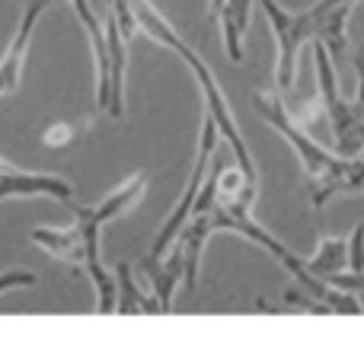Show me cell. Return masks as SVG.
I'll use <instances>...</instances> for the list:
<instances>
[{
	"instance_id": "obj_2",
	"label": "cell",
	"mask_w": 364,
	"mask_h": 338,
	"mask_svg": "<svg viewBox=\"0 0 364 338\" xmlns=\"http://www.w3.org/2000/svg\"><path fill=\"white\" fill-rule=\"evenodd\" d=\"M132 6H134V16H138L141 32H144L151 42H157L160 48H170L173 55H179L182 61L188 64L192 77L198 80L201 99H205V112L214 115V121H218V128H220V138H224L227 144L233 147V160H237V166L243 169V173L259 185V173H256V163H252V153H250V147H246L243 134H240L237 119H233L230 99H227V93L220 89V83H218V77L211 74V67L201 61L198 51H195L192 45H188L176 29H173L170 19H166L164 13H160L157 6L151 4V0H132Z\"/></svg>"
},
{
	"instance_id": "obj_9",
	"label": "cell",
	"mask_w": 364,
	"mask_h": 338,
	"mask_svg": "<svg viewBox=\"0 0 364 338\" xmlns=\"http://www.w3.org/2000/svg\"><path fill=\"white\" fill-rule=\"evenodd\" d=\"M106 42H109V109L106 115L122 119L125 115V70H128V38L119 32V23L106 16Z\"/></svg>"
},
{
	"instance_id": "obj_4",
	"label": "cell",
	"mask_w": 364,
	"mask_h": 338,
	"mask_svg": "<svg viewBox=\"0 0 364 338\" xmlns=\"http://www.w3.org/2000/svg\"><path fill=\"white\" fill-rule=\"evenodd\" d=\"M265 19L272 26V36L278 42V61H275V89L288 93L294 87V74H297V58H301L304 45H314L320 36V19L323 10L320 4H314L310 10H284L278 0H259Z\"/></svg>"
},
{
	"instance_id": "obj_21",
	"label": "cell",
	"mask_w": 364,
	"mask_h": 338,
	"mask_svg": "<svg viewBox=\"0 0 364 338\" xmlns=\"http://www.w3.org/2000/svg\"><path fill=\"white\" fill-rule=\"evenodd\" d=\"M355 74H358V89H355V99L364 102V42L355 48Z\"/></svg>"
},
{
	"instance_id": "obj_6",
	"label": "cell",
	"mask_w": 364,
	"mask_h": 338,
	"mask_svg": "<svg viewBox=\"0 0 364 338\" xmlns=\"http://www.w3.org/2000/svg\"><path fill=\"white\" fill-rule=\"evenodd\" d=\"M55 0H26V10H23V19H19L16 32H13L10 45H6L4 58H0V96H13L23 83V67H26V51H29V42H32V32H36L38 19L42 13Z\"/></svg>"
},
{
	"instance_id": "obj_22",
	"label": "cell",
	"mask_w": 364,
	"mask_h": 338,
	"mask_svg": "<svg viewBox=\"0 0 364 338\" xmlns=\"http://www.w3.org/2000/svg\"><path fill=\"white\" fill-rule=\"evenodd\" d=\"M208 10H211V13H208V16H211V19H218V13L224 10V0H208Z\"/></svg>"
},
{
	"instance_id": "obj_10",
	"label": "cell",
	"mask_w": 364,
	"mask_h": 338,
	"mask_svg": "<svg viewBox=\"0 0 364 338\" xmlns=\"http://www.w3.org/2000/svg\"><path fill=\"white\" fill-rule=\"evenodd\" d=\"M147 182H151V175H147V173H134V175H128V179L122 182L119 188H112V192H109L106 198L100 201V205L80 207V211L87 214L93 224H100V227L109 224V220H119V217H125V214L132 211V207L138 205L141 198H144Z\"/></svg>"
},
{
	"instance_id": "obj_11",
	"label": "cell",
	"mask_w": 364,
	"mask_h": 338,
	"mask_svg": "<svg viewBox=\"0 0 364 338\" xmlns=\"http://www.w3.org/2000/svg\"><path fill=\"white\" fill-rule=\"evenodd\" d=\"M208 236H214L211 230V211L208 214H192L188 224L182 227V233L176 236V246L182 249V265H186V290H195L198 284V268H201V252H205V243Z\"/></svg>"
},
{
	"instance_id": "obj_20",
	"label": "cell",
	"mask_w": 364,
	"mask_h": 338,
	"mask_svg": "<svg viewBox=\"0 0 364 338\" xmlns=\"http://www.w3.org/2000/svg\"><path fill=\"white\" fill-rule=\"evenodd\" d=\"M348 268L364 275V224H358L348 236Z\"/></svg>"
},
{
	"instance_id": "obj_12",
	"label": "cell",
	"mask_w": 364,
	"mask_h": 338,
	"mask_svg": "<svg viewBox=\"0 0 364 338\" xmlns=\"http://www.w3.org/2000/svg\"><path fill=\"white\" fill-rule=\"evenodd\" d=\"M252 4L256 0H224V10L218 13L220 32H224V51L233 64L243 61V32L250 29Z\"/></svg>"
},
{
	"instance_id": "obj_17",
	"label": "cell",
	"mask_w": 364,
	"mask_h": 338,
	"mask_svg": "<svg viewBox=\"0 0 364 338\" xmlns=\"http://www.w3.org/2000/svg\"><path fill=\"white\" fill-rule=\"evenodd\" d=\"M326 281L339 290H348V294H364V275L361 271H352V268H342V271H333L326 275Z\"/></svg>"
},
{
	"instance_id": "obj_5",
	"label": "cell",
	"mask_w": 364,
	"mask_h": 338,
	"mask_svg": "<svg viewBox=\"0 0 364 338\" xmlns=\"http://www.w3.org/2000/svg\"><path fill=\"white\" fill-rule=\"evenodd\" d=\"M74 185L61 175L48 173H23L0 157V201L10 198H55L64 205H74Z\"/></svg>"
},
{
	"instance_id": "obj_13",
	"label": "cell",
	"mask_w": 364,
	"mask_h": 338,
	"mask_svg": "<svg viewBox=\"0 0 364 338\" xmlns=\"http://www.w3.org/2000/svg\"><path fill=\"white\" fill-rule=\"evenodd\" d=\"M323 10V19H320V36H316V42L326 45V51L333 55V61L339 64L342 55H346L348 48V19H352V0H346V4H336V6H326L323 0H316Z\"/></svg>"
},
{
	"instance_id": "obj_7",
	"label": "cell",
	"mask_w": 364,
	"mask_h": 338,
	"mask_svg": "<svg viewBox=\"0 0 364 338\" xmlns=\"http://www.w3.org/2000/svg\"><path fill=\"white\" fill-rule=\"evenodd\" d=\"M141 271L144 278L151 281L154 288V297L160 300V313L170 316L173 313V300H176V288L186 278V265H182V249L176 243L166 249V256L154 258V256H144L141 258Z\"/></svg>"
},
{
	"instance_id": "obj_15",
	"label": "cell",
	"mask_w": 364,
	"mask_h": 338,
	"mask_svg": "<svg viewBox=\"0 0 364 338\" xmlns=\"http://www.w3.org/2000/svg\"><path fill=\"white\" fill-rule=\"evenodd\" d=\"M307 268L314 271L316 278H326L333 271L348 268V239L342 236H323L316 252L307 258Z\"/></svg>"
},
{
	"instance_id": "obj_19",
	"label": "cell",
	"mask_w": 364,
	"mask_h": 338,
	"mask_svg": "<svg viewBox=\"0 0 364 338\" xmlns=\"http://www.w3.org/2000/svg\"><path fill=\"white\" fill-rule=\"evenodd\" d=\"M74 134H77L74 125H68V121H58V125L45 128L42 144H45V147H68L70 141H74Z\"/></svg>"
},
{
	"instance_id": "obj_16",
	"label": "cell",
	"mask_w": 364,
	"mask_h": 338,
	"mask_svg": "<svg viewBox=\"0 0 364 338\" xmlns=\"http://www.w3.org/2000/svg\"><path fill=\"white\" fill-rule=\"evenodd\" d=\"M284 310H297V313H314V316H333V310L323 300H316L310 290L304 288H291L284 290Z\"/></svg>"
},
{
	"instance_id": "obj_18",
	"label": "cell",
	"mask_w": 364,
	"mask_h": 338,
	"mask_svg": "<svg viewBox=\"0 0 364 338\" xmlns=\"http://www.w3.org/2000/svg\"><path fill=\"white\" fill-rule=\"evenodd\" d=\"M38 278L32 275V271L26 268H6L0 271V294H6V290H16V288H32Z\"/></svg>"
},
{
	"instance_id": "obj_14",
	"label": "cell",
	"mask_w": 364,
	"mask_h": 338,
	"mask_svg": "<svg viewBox=\"0 0 364 338\" xmlns=\"http://www.w3.org/2000/svg\"><path fill=\"white\" fill-rule=\"evenodd\" d=\"M115 284H119V316H154L160 313V300L154 294H144L132 275V265L119 262L115 265Z\"/></svg>"
},
{
	"instance_id": "obj_3",
	"label": "cell",
	"mask_w": 364,
	"mask_h": 338,
	"mask_svg": "<svg viewBox=\"0 0 364 338\" xmlns=\"http://www.w3.org/2000/svg\"><path fill=\"white\" fill-rule=\"evenodd\" d=\"M314 61H316V87H320L323 115L329 119V131H333L339 157H361L364 153V102L346 99L339 93V77H336V61L326 51V45L314 42Z\"/></svg>"
},
{
	"instance_id": "obj_8",
	"label": "cell",
	"mask_w": 364,
	"mask_h": 338,
	"mask_svg": "<svg viewBox=\"0 0 364 338\" xmlns=\"http://www.w3.org/2000/svg\"><path fill=\"white\" fill-rule=\"evenodd\" d=\"M29 239L38 246V249L48 252V256H55L58 262L70 265L74 271H80L83 262H87V246H83V236H80V230H77V224H70V227H32Z\"/></svg>"
},
{
	"instance_id": "obj_1",
	"label": "cell",
	"mask_w": 364,
	"mask_h": 338,
	"mask_svg": "<svg viewBox=\"0 0 364 338\" xmlns=\"http://www.w3.org/2000/svg\"><path fill=\"white\" fill-rule=\"evenodd\" d=\"M252 106L259 109V115L265 119V125H272L288 147L297 153L307 179L314 182L310 188V205L323 207L326 201H333L336 195H355L364 192V157H339L336 151L320 147L301 125L294 121L291 109L284 106L278 89H259L252 93Z\"/></svg>"
}]
</instances>
